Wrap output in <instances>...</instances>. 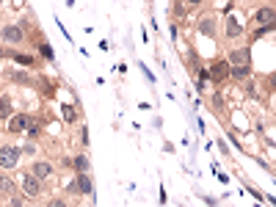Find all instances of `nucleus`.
<instances>
[{"label": "nucleus", "instance_id": "1", "mask_svg": "<svg viewBox=\"0 0 276 207\" xmlns=\"http://www.w3.org/2000/svg\"><path fill=\"white\" fill-rule=\"evenodd\" d=\"M20 155L22 149H17V146H0V169H14L20 163Z\"/></svg>", "mask_w": 276, "mask_h": 207}, {"label": "nucleus", "instance_id": "2", "mask_svg": "<svg viewBox=\"0 0 276 207\" xmlns=\"http://www.w3.org/2000/svg\"><path fill=\"white\" fill-rule=\"evenodd\" d=\"M22 191H25V196L36 199V196L41 193V179L34 177L31 172H25V174H22Z\"/></svg>", "mask_w": 276, "mask_h": 207}, {"label": "nucleus", "instance_id": "3", "mask_svg": "<svg viewBox=\"0 0 276 207\" xmlns=\"http://www.w3.org/2000/svg\"><path fill=\"white\" fill-rule=\"evenodd\" d=\"M0 39L6 44H22L25 41V34H22V25H6L0 31Z\"/></svg>", "mask_w": 276, "mask_h": 207}, {"label": "nucleus", "instance_id": "4", "mask_svg": "<svg viewBox=\"0 0 276 207\" xmlns=\"http://www.w3.org/2000/svg\"><path fill=\"white\" fill-rule=\"evenodd\" d=\"M227 61L232 64V67H243V64L251 61V53H248V47H238V50H232V53L227 55Z\"/></svg>", "mask_w": 276, "mask_h": 207}, {"label": "nucleus", "instance_id": "5", "mask_svg": "<svg viewBox=\"0 0 276 207\" xmlns=\"http://www.w3.org/2000/svg\"><path fill=\"white\" fill-rule=\"evenodd\" d=\"M31 174L39 177V179H47L50 174H53V163H50V160H36L34 169H31Z\"/></svg>", "mask_w": 276, "mask_h": 207}, {"label": "nucleus", "instance_id": "6", "mask_svg": "<svg viewBox=\"0 0 276 207\" xmlns=\"http://www.w3.org/2000/svg\"><path fill=\"white\" fill-rule=\"evenodd\" d=\"M274 17H276L274 8H271V6H262V8H257L254 22H257V25H271V22H274Z\"/></svg>", "mask_w": 276, "mask_h": 207}, {"label": "nucleus", "instance_id": "7", "mask_svg": "<svg viewBox=\"0 0 276 207\" xmlns=\"http://www.w3.org/2000/svg\"><path fill=\"white\" fill-rule=\"evenodd\" d=\"M28 127V116H22V113H14L11 119H8V130L11 133H22Z\"/></svg>", "mask_w": 276, "mask_h": 207}, {"label": "nucleus", "instance_id": "8", "mask_svg": "<svg viewBox=\"0 0 276 207\" xmlns=\"http://www.w3.org/2000/svg\"><path fill=\"white\" fill-rule=\"evenodd\" d=\"M77 188H80L83 196H91V193H94V185H91V179H89V174H86V172L77 174Z\"/></svg>", "mask_w": 276, "mask_h": 207}, {"label": "nucleus", "instance_id": "9", "mask_svg": "<svg viewBox=\"0 0 276 207\" xmlns=\"http://www.w3.org/2000/svg\"><path fill=\"white\" fill-rule=\"evenodd\" d=\"M11 116H14L11 100H8V97H0V122H8Z\"/></svg>", "mask_w": 276, "mask_h": 207}, {"label": "nucleus", "instance_id": "10", "mask_svg": "<svg viewBox=\"0 0 276 207\" xmlns=\"http://www.w3.org/2000/svg\"><path fill=\"white\" fill-rule=\"evenodd\" d=\"M251 75V64H243V67H232V77L235 80H246Z\"/></svg>", "mask_w": 276, "mask_h": 207}, {"label": "nucleus", "instance_id": "11", "mask_svg": "<svg viewBox=\"0 0 276 207\" xmlns=\"http://www.w3.org/2000/svg\"><path fill=\"white\" fill-rule=\"evenodd\" d=\"M199 31H202V34H207V36H213L215 34V20H213V17H205V20H199Z\"/></svg>", "mask_w": 276, "mask_h": 207}, {"label": "nucleus", "instance_id": "12", "mask_svg": "<svg viewBox=\"0 0 276 207\" xmlns=\"http://www.w3.org/2000/svg\"><path fill=\"white\" fill-rule=\"evenodd\" d=\"M227 36H241V25L235 17H227Z\"/></svg>", "mask_w": 276, "mask_h": 207}, {"label": "nucleus", "instance_id": "13", "mask_svg": "<svg viewBox=\"0 0 276 207\" xmlns=\"http://www.w3.org/2000/svg\"><path fill=\"white\" fill-rule=\"evenodd\" d=\"M75 169H77V174H80V172H89V158H86V155L75 158Z\"/></svg>", "mask_w": 276, "mask_h": 207}, {"label": "nucleus", "instance_id": "14", "mask_svg": "<svg viewBox=\"0 0 276 207\" xmlns=\"http://www.w3.org/2000/svg\"><path fill=\"white\" fill-rule=\"evenodd\" d=\"M14 191V185H11V179H6V177H0V193H11Z\"/></svg>", "mask_w": 276, "mask_h": 207}, {"label": "nucleus", "instance_id": "15", "mask_svg": "<svg viewBox=\"0 0 276 207\" xmlns=\"http://www.w3.org/2000/svg\"><path fill=\"white\" fill-rule=\"evenodd\" d=\"M17 61H20L22 67H34V58H31V55H17Z\"/></svg>", "mask_w": 276, "mask_h": 207}, {"label": "nucleus", "instance_id": "16", "mask_svg": "<svg viewBox=\"0 0 276 207\" xmlns=\"http://www.w3.org/2000/svg\"><path fill=\"white\" fill-rule=\"evenodd\" d=\"M47 207H67V202H64V199H50Z\"/></svg>", "mask_w": 276, "mask_h": 207}, {"label": "nucleus", "instance_id": "17", "mask_svg": "<svg viewBox=\"0 0 276 207\" xmlns=\"http://www.w3.org/2000/svg\"><path fill=\"white\" fill-rule=\"evenodd\" d=\"M6 207H25V205H22V199H17V196H14V199H8Z\"/></svg>", "mask_w": 276, "mask_h": 207}, {"label": "nucleus", "instance_id": "18", "mask_svg": "<svg viewBox=\"0 0 276 207\" xmlns=\"http://www.w3.org/2000/svg\"><path fill=\"white\" fill-rule=\"evenodd\" d=\"M11 77H14V80H20V83L28 80V75H22V72H17V75H11Z\"/></svg>", "mask_w": 276, "mask_h": 207}, {"label": "nucleus", "instance_id": "19", "mask_svg": "<svg viewBox=\"0 0 276 207\" xmlns=\"http://www.w3.org/2000/svg\"><path fill=\"white\" fill-rule=\"evenodd\" d=\"M268 83H271V89H276V72H274V75L268 77Z\"/></svg>", "mask_w": 276, "mask_h": 207}, {"label": "nucleus", "instance_id": "20", "mask_svg": "<svg viewBox=\"0 0 276 207\" xmlns=\"http://www.w3.org/2000/svg\"><path fill=\"white\" fill-rule=\"evenodd\" d=\"M191 3H202V0H191Z\"/></svg>", "mask_w": 276, "mask_h": 207}, {"label": "nucleus", "instance_id": "21", "mask_svg": "<svg viewBox=\"0 0 276 207\" xmlns=\"http://www.w3.org/2000/svg\"><path fill=\"white\" fill-rule=\"evenodd\" d=\"M0 55H3V50H0Z\"/></svg>", "mask_w": 276, "mask_h": 207}]
</instances>
